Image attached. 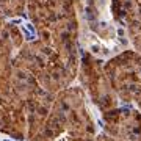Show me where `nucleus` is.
Segmentation results:
<instances>
[{"label": "nucleus", "mask_w": 141, "mask_h": 141, "mask_svg": "<svg viewBox=\"0 0 141 141\" xmlns=\"http://www.w3.org/2000/svg\"><path fill=\"white\" fill-rule=\"evenodd\" d=\"M105 72L115 92L124 102H135L141 107V55L124 50L105 63Z\"/></svg>", "instance_id": "2"}, {"label": "nucleus", "mask_w": 141, "mask_h": 141, "mask_svg": "<svg viewBox=\"0 0 141 141\" xmlns=\"http://www.w3.org/2000/svg\"><path fill=\"white\" fill-rule=\"evenodd\" d=\"M3 141H11V139H6V138H5V139H3Z\"/></svg>", "instance_id": "8"}, {"label": "nucleus", "mask_w": 141, "mask_h": 141, "mask_svg": "<svg viewBox=\"0 0 141 141\" xmlns=\"http://www.w3.org/2000/svg\"><path fill=\"white\" fill-rule=\"evenodd\" d=\"M80 72L82 80L86 85L91 97L102 111H107L108 108H113L116 105L115 89L105 72V66H102L100 61L94 58L89 52H83L82 55Z\"/></svg>", "instance_id": "3"}, {"label": "nucleus", "mask_w": 141, "mask_h": 141, "mask_svg": "<svg viewBox=\"0 0 141 141\" xmlns=\"http://www.w3.org/2000/svg\"><path fill=\"white\" fill-rule=\"evenodd\" d=\"M27 0H0V11L5 16H19L24 13Z\"/></svg>", "instance_id": "5"}, {"label": "nucleus", "mask_w": 141, "mask_h": 141, "mask_svg": "<svg viewBox=\"0 0 141 141\" xmlns=\"http://www.w3.org/2000/svg\"><path fill=\"white\" fill-rule=\"evenodd\" d=\"M0 13H2V11H0ZM3 25H2V16H0V28H2Z\"/></svg>", "instance_id": "7"}, {"label": "nucleus", "mask_w": 141, "mask_h": 141, "mask_svg": "<svg viewBox=\"0 0 141 141\" xmlns=\"http://www.w3.org/2000/svg\"><path fill=\"white\" fill-rule=\"evenodd\" d=\"M97 141H115V139H111V138H108L105 135H100V136H97Z\"/></svg>", "instance_id": "6"}, {"label": "nucleus", "mask_w": 141, "mask_h": 141, "mask_svg": "<svg viewBox=\"0 0 141 141\" xmlns=\"http://www.w3.org/2000/svg\"><path fill=\"white\" fill-rule=\"evenodd\" d=\"M27 5L39 41L58 53L66 69L75 77L79 66L75 0H27Z\"/></svg>", "instance_id": "1"}, {"label": "nucleus", "mask_w": 141, "mask_h": 141, "mask_svg": "<svg viewBox=\"0 0 141 141\" xmlns=\"http://www.w3.org/2000/svg\"><path fill=\"white\" fill-rule=\"evenodd\" d=\"M100 121L118 141H141V115L133 110H110Z\"/></svg>", "instance_id": "4"}]
</instances>
